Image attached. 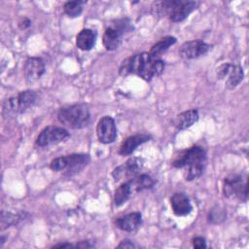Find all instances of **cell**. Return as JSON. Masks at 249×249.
<instances>
[{
  "label": "cell",
  "instance_id": "obj_17",
  "mask_svg": "<svg viewBox=\"0 0 249 249\" xmlns=\"http://www.w3.org/2000/svg\"><path fill=\"white\" fill-rule=\"evenodd\" d=\"M151 139V136L149 134L146 133H141V134H135V135H131L128 136L127 138H125L121 146H120V150L119 153L122 156H127L132 154V152H134L136 150V148L139 145H142L143 143L149 141Z\"/></svg>",
  "mask_w": 249,
  "mask_h": 249
},
{
  "label": "cell",
  "instance_id": "obj_16",
  "mask_svg": "<svg viewBox=\"0 0 249 249\" xmlns=\"http://www.w3.org/2000/svg\"><path fill=\"white\" fill-rule=\"evenodd\" d=\"M170 205L173 213L176 216L189 215L193 210L190 198L184 193L173 194L170 197Z\"/></svg>",
  "mask_w": 249,
  "mask_h": 249
},
{
  "label": "cell",
  "instance_id": "obj_12",
  "mask_svg": "<svg viewBox=\"0 0 249 249\" xmlns=\"http://www.w3.org/2000/svg\"><path fill=\"white\" fill-rule=\"evenodd\" d=\"M96 135L103 144H110L116 140L117 127L112 117L104 116L99 120L96 125Z\"/></svg>",
  "mask_w": 249,
  "mask_h": 249
},
{
  "label": "cell",
  "instance_id": "obj_20",
  "mask_svg": "<svg viewBox=\"0 0 249 249\" xmlns=\"http://www.w3.org/2000/svg\"><path fill=\"white\" fill-rule=\"evenodd\" d=\"M128 181L132 186V190L135 192L152 189L156 184V181L148 174H138L135 177L129 179Z\"/></svg>",
  "mask_w": 249,
  "mask_h": 249
},
{
  "label": "cell",
  "instance_id": "obj_4",
  "mask_svg": "<svg viewBox=\"0 0 249 249\" xmlns=\"http://www.w3.org/2000/svg\"><path fill=\"white\" fill-rule=\"evenodd\" d=\"M57 119L63 125L80 129L88 126L90 121V114L88 105L77 103L62 107L57 112Z\"/></svg>",
  "mask_w": 249,
  "mask_h": 249
},
{
  "label": "cell",
  "instance_id": "obj_21",
  "mask_svg": "<svg viewBox=\"0 0 249 249\" xmlns=\"http://www.w3.org/2000/svg\"><path fill=\"white\" fill-rule=\"evenodd\" d=\"M176 43V38L173 36H166L161 38L160 41H158L153 47L151 48L149 53L155 57V58H160V55L169 49L172 45Z\"/></svg>",
  "mask_w": 249,
  "mask_h": 249
},
{
  "label": "cell",
  "instance_id": "obj_19",
  "mask_svg": "<svg viewBox=\"0 0 249 249\" xmlns=\"http://www.w3.org/2000/svg\"><path fill=\"white\" fill-rule=\"evenodd\" d=\"M97 34L94 30L89 28L82 29L76 37V46L82 51L91 50L96 42Z\"/></svg>",
  "mask_w": 249,
  "mask_h": 249
},
{
  "label": "cell",
  "instance_id": "obj_13",
  "mask_svg": "<svg viewBox=\"0 0 249 249\" xmlns=\"http://www.w3.org/2000/svg\"><path fill=\"white\" fill-rule=\"evenodd\" d=\"M45 62L41 57H28L23 66V74L27 82L33 83L39 80L45 73Z\"/></svg>",
  "mask_w": 249,
  "mask_h": 249
},
{
  "label": "cell",
  "instance_id": "obj_14",
  "mask_svg": "<svg viewBox=\"0 0 249 249\" xmlns=\"http://www.w3.org/2000/svg\"><path fill=\"white\" fill-rule=\"evenodd\" d=\"M124 34V32L122 31L114 23L109 25L105 29L103 37H102V42H103V46L105 47V49L108 51H114V50L118 49L123 42Z\"/></svg>",
  "mask_w": 249,
  "mask_h": 249
},
{
  "label": "cell",
  "instance_id": "obj_1",
  "mask_svg": "<svg viewBox=\"0 0 249 249\" xmlns=\"http://www.w3.org/2000/svg\"><path fill=\"white\" fill-rule=\"evenodd\" d=\"M164 67L165 63L161 58H155L149 53L144 52L124 59L119 73L122 76L134 74L149 82L153 78L160 76Z\"/></svg>",
  "mask_w": 249,
  "mask_h": 249
},
{
  "label": "cell",
  "instance_id": "obj_23",
  "mask_svg": "<svg viewBox=\"0 0 249 249\" xmlns=\"http://www.w3.org/2000/svg\"><path fill=\"white\" fill-rule=\"evenodd\" d=\"M25 214H26L25 212H23V213L20 212V213L16 214V213H12V212L2 211L1 212V226H2V229L17 225L22 219H24Z\"/></svg>",
  "mask_w": 249,
  "mask_h": 249
},
{
  "label": "cell",
  "instance_id": "obj_31",
  "mask_svg": "<svg viewBox=\"0 0 249 249\" xmlns=\"http://www.w3.org/2000/svg\"><path fill=\"white\" fill-rule=\"evenodd\" d=\"M0 241H1V242H0V246H2V245L4 244V242H5V237H4L3 235L1 236V239H0Z\"/></svg>",
  "mask_w": 249,
  "mask_h": 249
},
{
  "label": "cell",
  "instance_id": "obj_11",
  "mask_svg": "<svg viewBox=\"0 0 249 249\" xmlns=\"http://www.w3.org/2000/svg\"><path fill=\"white\" fill-rule=\"evenodd\" d=\"M143 167V161L138 158H130L124 163L117 166L112 175L116 181H120L122 179H131L139 174V171Z\"/></svg>",
  "mask_w": 249,
  "mask_h": 249
},
{
  "label": "cell",
  "instance_id": "obj_10",
  "mask_svg": "<svg viewBox=\"0 0 249 249\" xmlns=\"http://www.w3.org/2000/svg\"><path fill=\"white\" fill-rule=\"evenodd\" d=\"M211 50V45L201 40L184 42L179 48V55L183 59H194L206 54Z\"/></svg>",
  "mask_w": 249,
  "mask_h": 249
},
{
  "label": "cell",
  "instance_id": "obj_5",
  "mask_svg": "<svg viewBox=\"0 0 249 249\" xmlns=\"http://www.w3.org/2000/svg\"><path fill=\"white\" fill-rule=\"evenodd\" d=\"M90 158L87 154H71L53 159L50 167L56 172H64L65 175H74L84 169L89 162Z\"/></svg>",
  "mask_w": 249,
  "mask_h": 249
},
{
  "label": "cell",
  "instance_id": "obj_25",
  "mask_svg": "<svg viewBox=\"0 0 249 249\" xmlns=\"http://www.w3.org/2000/svg\"><path fill=\"white\" fill-rule=\"evenodd\" d=\"M227 217L226 209L220 205H215L211 208L208 214V222L211 224H219Z\"/></svg>",
  "mask_w": 249,
  "mask_h": 249
},
{
  "label": "cell",
  "instance_id": "obj_22",
  "mask_svg": "<svg viewBox=\"0 0 249 249\" xmlns=\"http://www.w3.org/2000/svg\"><path fill=\"white\" fill-rule=\"evenodd\" d=\"M133 190L130 182L127 180L122 183L115 191L114 195V203L116 206L123 205L131 196Z\"/></svg>",
  "mask_w": 249,
  "mask_h": 249
},
{
  "label": "cell",
  "instance_id": "obj_9",
  "mask_svg": "<svg viewBox=\"0 0 249 249\" xmlns=\"http://www.w3.org/2000/svg\"><path fill=\"white\" fill-rule=\"evenodd\" d=\"M217 78L219 80L226 79L225 85L227 89H233L236 88L244 78V73L239 65L231 63H224L217 69Z\"/></svg>",
  "mask_w": 249,
  "mask_h": 249
},
{
  "label": "cell",
  "instance_id": "obj_26",
  "mask_svg": "<svg viewBox=\"0 0 249 249\" xmlns=\"http://www.w3.org/2000/svg\"><path fill=\"white\" fill-rule=\"evenodd\" d=\"M193 243V246L195 248H197V249H201V248H205L206 247V241L203 237L201 236H196L193 239L192 241Z\"/></svg>",
  "mask_w": 249,
  "mask_h": 249
},
{
  "label": "cell",
  "instance_id": "obj_7",
  "mask_svg": "<svg viewBox=\"0 0 249 249\" xmlns=\"http://www.w3.org/2000/svg\"><path fill=\"white\" fill-rule=\"evenodd\" d=\"M247 179L239 174H232L225 178L223 193L227 197H235L242 201L247 200L248 195Z\"/></svg>",
  "mask_w": 249,
  "mask_h": 249
},
{
  "label": "cell",
  "instance_id": "obj_29",
  "mask_svg": "<svg viewBox=\"0 0 249 249\" xmlns=\"http://www.w3.org/2000/svg\"><path fill=\"white\" fill-rule=\"evenodd\" d=\"M75 247H78V248H91V247H93V244H90L89 241H88V240H84V241H80L79 243H77L75 245Z\"/></svg>",
  "mask_w": 249,
  "mask_h": 249
},
{
  "label": "cell",
  "instance_id": "obj_28",
  "mask_svg": "<svg viewBox=\"0 0 249 249\" xmlns=\"http://www.w3.org/2000/svg\"><path fill=\"white\" fill-rule=\"evenodd\" d=\"M30 24H31V20H30L29 18H23L18 22V25H19V27H20L21 29H26V28H28V27L30 26Z\"/></svg>",
  "mask_w": 249,
  "mask_h": 249
},
{
  "label": "cell",
  "instance_id": "obj_15",
  "mask_svg": "<svg viewBox=\"0 0 249 249\" xmlns=\"http://www.w3.org/2000/svg\"><path fill=\"white\" fill-rule=\"evenodd\" d=\"M141 223H142V215L140 212L128 213V214L120 216L115 220L116 227L127 232L135 231L141 226Z\"/></svg>",
  "mask_w": 249,
  "mask_h": 249
},
{
  "label": "cell",
  "instance_id": "obj_8",
  "mask_svg": "<svg viewBox=\"0 0 249 249\" xmlns=\"http://www.w3.org/2000/svg\"><path fill=\"white\" fill-rule=\"evenodd\" d=\"M70 136L69 132L60 126L49 125L45 127L36 138V145L39 147L51 146L66 140Z\"/></svg>",
  "mask_w": 249,
  "mask_h": 249
},
{
  "label": "cell",
  "instance_id": "obj_24",
  "mask_svg": "<svg viewBox=\"0 0 249 249\" xmlns=\"http://www.w3.org/2000/svg\"><path fill=\"white\" fill-rule=\"evenodd\" d=\"M87 3V1L75 0V1H68L63 5L64 13L70 18H77L83 12V7Z\"/></svg>",
  "mask_w": 249,
  "mask_h": 249
},
{
  "label": "cell",
  "instance_id": "obj_30",
  "mask_svg": "<svg viewBox=\"0 0 249 249\" xmlns=\"http://www.w3.org/2000/svg\"><path fill=\"white\" fill-rule=\"evenodd\" d=\"M53 248H71V247H75V245L70 243H59V244L53 245Z\"/></svg>",
  "mask_w": 249,
  "mask_h": 249
},
{
  "label": "cell",
  "instance_id": "obj_3",
  "mask_svg": "<svg viewBox=\"0 0 249 249\" xmlns=\"http://www.w3.org/2000/svg\"><path fill=\"white\" fill-rule=\"evenodd\" d=\"M154 5L156 12L160 15H167L171 21L181 22L199 6V2L186 0H163L155 2Z\"/></svg>",
  "mask_w": 249,
  "mask_h": 249
},
{
  "label": "cell",
  "instance_id": "obj_27",
  "mask_svg": "<svg viewBox=\"0 0 249 249\" xmlns=\"http://www.w3.org/2000/svg\"><path fill=\"white\" fill-rule=\"evenodd\" d=\"M136 247L138 246L134 242H132L130 239H124L118 245V248H136Z\"/></svg>",
  "mask_w": 249,
  "mask_h": 249
},
{
  "label": "cell",
  "instance_id": "obj_6",
  "mask_svg": "<svg viewBox=\"0 0 249 249\" xmlns=\"http://www.w3.org/2000/svg\"><path fill=\"white\" fill-rule=\"evenodd\" d=\"M37 100V93L34 90L26 89L20 91L17 96L7 99L3 104V112L10 114H21L32 107Z\"/></svg>",
  "mask_w": 249,
  "mask_h": 249
},
{
  "label": "cell",
  "instance_id": "obj_18",
  "mask_svg": "<svg viewBox=\"0 0 249 249\" xmlns=\"http://www.w3.org/2000/svg\"><path fill=\"white\" fill-rule=\"evenodd\" d=\"M199 118L198 111L196 109H190L184 111L176 116L174 119V126L179 130H184L195 124Z\"/></svg>",
  "mask_w": 249,
  "mask_h": 249
},
{
  "label": "cell",
  "instance_id": "obj_2",
  "mask_svg": "<svg viewBox=\"0 0 249 249\" xmlns=\"http://www.w3.org/2000/svg\"><path fill=\"white\" fill-rule=\"evenodd\" d=\"M175 168H182L185 180L199 178L206 165V152L200 146H193L180 152L172 160Z\"/></svg>",
  "mask_w": 249,
  "mask_h": 249
}]
</instances>
